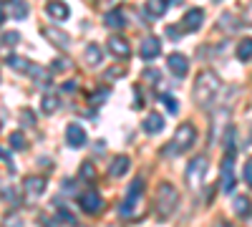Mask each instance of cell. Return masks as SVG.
I'll use <instances>...</instances> for the list:
<instances>
[{"instance_id": "277c9868", "label": "cell", "mask_w": 252, "mask_h": 227, "mask_svg": "<svg viewBox=\"0 0 252 227\" xmlns=\"http://www.w3.org/2000/svg\"><path fill=\"white\" fill-rule=\"evenodd\" d=\"M141 192H144V179L139 177V179L131 182V187H129V192H126L124 202L119 204V215L121 217H131L136 212V204L141 202Z\"/></svg>"}, {"instance_id": "d6986e66", "label": "cell", "mask_w": 252, "mask_h": 227, "mask_svg": "<svg viewBox=\"0 0 252 227\" xmlns=\"http://www.w3.org/2000/svg\"><path fill=\"white\" fill-rule=\"evenodd\" d=\"M129 157H116L114 162H111V167H109V174L111 177H121V174H126L129 172Z\"/></svg>"}, {"instance_id": "8d00e7d4", "label": "cell", "mask_w": 252, "mask_h": 227, "mask_svg": "<svg viewBox=\"0 0 252 227\" xmlns=\"http://www.w3.org/2000/svg\"><path fill=\"white\" fill-rule=\"evenodd\" d=\"M3 23H5V13H3V10H0V26H3Z\"/></svg>"}, {"instance_id": "9a60e30c", "label": "cell", "mask_w": 252, "mask_h": 227, "mask_svg": "<svg viewBox=\"0 0 252 227\" xmlns=\"http://www.w3.org/2000/svg\"><path fill=\"white\" fill-rule=\"evenodd\" d=\"M83 56H86V64L89 66H101L103 64V51L98 43H89L86 51H83Z\"/></svg>"}, {"instance_id": "d6a6232c", "label": "cell", "mask_w": 252, "mask_h": 227, "mask_svg": "<svg viewBox=\"0 0 252 227\" xmlns=\"http://www.w3.org/2000/svg\"><path fill=\"white\" fill-rule=\"evenodd\" d=\"M68 68V61L66 58H56L53 61V71H66Z\"/></svg>"}, {"instance_id": "30bf717a", "label": "cell", "mask_w": 252, "mask_h": 227, "mask_svg": "<svg viewBox=\"0 0 252 227\" xmlns=\"http://www.w3.org/2000/svg\"><path fill=\"white\" fill-rule=\"evenodd\" d=\"M182 31H187V33H194V31H199L202 28V23H204V13L199 10V8H192V10H187L184 13V18H182Z\"/></svg>"}, {"instance_id": "8992f818", "label": "cell", "mask_w": 252, "mask_h": 227, "mask_svg": "<svg viewBox=\"0 0 252 227\" xmlns=\"http://www.w3.org/2000/svg\"><path fill=\"white\" fill-rule=\"evenodd\" d=\"M235 190V149H227V157L222 162V192Z\"/></svg>"}, {"instance_id": "ba28073f", "label": "cell", "mask_w": 252, "mask_h": 227, "mask_svg": "<svg viewBox=\"0 0 252 227\" xmlns=\"http://www.w3.org/2000/svg\"><path fill=\"white\" fill-rule=\"evenodd\" d=\"M78 204H81L83 212L96 215V212H101V207H103V199H101V195H98L96 190H89V192H83V195L78 197Z\"/></svg>"}, {"instance_id": "2e32d148", "label": "cell", "mask_w": 252, "mask_h": 227, "mask_svg": "<svg viewBox=\"0 0 252 227\" xmlns=\"http://www.w3.org/2000/svg\"><path fill=\"white\" fill-rule=\"evenodd\" d=\"M141 127H144L146 134H159L164 129V119H161V114H149V116L144 119Z\"/></svg>"}, {"instance_id": "1f68e13d", "label": "cell", "mask_w": 252, "mask_h": 227, "mask_svg": "<svg viewBox=\"0 0 252 227\" xmlns=\"http://www.w3.org/2000/svg\"><path fill=\"white\" fill-rule=\"evenodd\" d=\"M0 159H3V162L8 164V172L13 174V172H15V167H13V159H10V154H8L5 149H0Z\"/></svg>"}, {"instance_id": "4dcf8cb0", "label": "cell", "mask_w": 252, "mask_h": 227, "mask_svg": "<svg viewBox=\"0 0 252 227\" xmlns=\"http://www.w3.org/2000/svg\"><path fill=\"white\" fill-rule=\"evenodd\" d=\"M242 177H245V182L250 184V187H252V159L245 164V169H242Z\"/></svg>"}, {"instance_id": "d590c367", "label": "cell", "mask_w": 252, "mask_h": 227, "mask_svg": "<svg viewBox=\"0 0 252 227\" xmlns=\"http://www.w3.org/2000/svg\"><path fill=\"white\" fill-rule=\"evenodd\" d=\"M63 89H66V91H73V89H76V81H68V84L63 86Z\"/></svg>"}, {"instance_id": "e0dca14e", "label": "cell", "mask_w": 252, "mask_h": 227, "mask_svg": "<svg viewBox=\"0 0 252 227\" xmlns=\"http://www.w3.org/2000/svg\"><path fill=\"white\" fill-rule=\"evenodd\" d=\"M146 13H149L152 18H161L166 13V8H169V0H146Z\"/></svg>"}, {"instance_id": "d4e9b609", "label": "cell", "mask_w": 252, "mask_h": 227, "mask_svg": "<svg viewBox=\"0 0 252 227\" xmlns=\"http://www.w3.org/2000/svg\"><path fill=\"white\" fill-rule=\"evenodd\" d=\"M8 141H10V149H13V152H23V149L28 147V144H26V136L20 134V131H13V134L8 136Z\"/></svg>"}, {"instance_id": "e575fe53", "label": "cell", "mask_w": 252, "mask_h": 227, "mask_svg": "<svg viewBox=\"0 0 252 227\" xmlns=\"http://www.w3.org/2000/svg\"><path fill=\"white\" fill-rule=\"evenodd\" d=\"M242 23H247V26H252V3L242 10Z\"/></svg>"}, {"instance_id": "ac0fdd59", "label": "cell", "mask_w": 252, "mask_h": 227, "mask_svg": "<svg viewBox=\"0 0 252 227\" xmlns=\"http://www.w3.org/2000/svg\"><path fill=\"white\" fill-rule=\"evenodd\" d=\"M23 187H26V192H31V195L38 197V195L46 192V179H43V177H26Z\"/></svg>"}, {"instance_id": "74e56055", "label": "cell", "mask_w": 252, "mask_h": 227, "mask_svg": "<svg viewBox=\"0 0 252 227\" xmlns=\"http://www.w3.org/2000/svg\"><path fill=\"white\" fill-rule=\"evenodd\" d=\"M169 3H174V5H179V3H184V0H169Z\"/></svg>"}, {"instance_id": "ffe728a7", "label": "cell", "mask_w": 252, "mask_h": 227, "mask_svg": "<svg viewBox=\"0 0 252 227\" xmlns=\"http://www.w3.org/2000/svg\"><path fill=\"white\" fill-rule=\"evenodd\" d=\"M103 23H106L109 28H124V26H126V18H124V13L116 8V10H109L106 15H103Z\"/></svg>"}, {"instance_id": "6da1fadb", "label": "cell", "mask_w": 252, "mask_h": 227, "mask_svg": "<svg viewBox=\"0 0 252 227\" xmlns=\"http://www.w3.org/2000/svg\"><path fill=\"white\" fill-rule=\"evenodd\" d=\"M220 89H222V84H220V76H217L215 71H202V73L197 76V81H194V91H192V96H194V104L207 109V106H209V104H212V101L217 98Z\"/></svg>"}, {"instance_id": "5b68a950", "label": "cell", "mask_w": 252, "mask_h": 227, "mask_svg": "<svg viewBox=\"0 0 252 227\" xmlns=\"http://www.w3.org/2000/svg\"><path fill=\"white\" fill-rule=\"evenodd\" d=\"M204 174H207V157H194L187 167V184L192 190H197L204 182Z\"/></svg>"}, {"instance_id": "4fadbf2b", "label": "cell", "mask_w": 252, "mask_h": 227, "mask_svg": "<svg viewBox=\"0 0 252 227\" xmlns=\"http://www.w3.org/2000/svg\"><path fill=\"white\" fill-rule=\"evenodd\" d=\"M109 51H111L116 58H129L131 46H129V40H126V38H121V35H111V38H109Z\"/></svg>"}, {"instance_id": "83f0119b", "label": "cell", "mask_w": 252, "mask_h": 227, "mask_svg": "<svg viewBox=\"0 0 252 227\" xmlns=\"http://www.w3.org/2000/svg\"><path fill=\"white\" fill-rule=\"evenodd\" d=\"M0 43H3V46H15V43H20V33H18V31H8V33H3Z\"/></svg>"}, {"instance_id": "8fae6325", "label": "cell", "mask_w": 252, "mask_h": 227, "mask_svg": "<svg viewBox=\"0 0 252 227\" xmlns=\"http://www.w3.org/2000/svg\"><path fill=\"white\" fill-rule=\"evenodd\" d=\"M139 53H141V58H144V61H152V58H157V56L161 53V40H159V38H154V35L144 38V40H141V48H139Z\"/></svg>"}, {"instance_id": "836d02e7", "label": "cell", "mask_w": 252, "mask_h": 227, "mask_svg": "<svg viewBox=\"0 0 252 227\" xmlns=\"http://www.w3.org/2000/svg\"><path fill=\"white\" fill-rule=\"evenodd\" d=\"M20 116H23V121H26V127H33V124H35V116L28 111V109H23V111H20Z\"/></svg>"}, {"instance_id": "f546056e", "label": "cell", "mask_w": 252, "mask_h": 227, "mask_svg": "<svg viewBox=\"0 0 252 227\" xmlns=\"http://www.w3.org/2000/svg\"><path fill=\"white\" fill-rule=\"evenodd\" d=\"M81 177H83V179H89V182H94V177H96V169H94V164H91V162H86V164L81 167Z\"/></svg>"}, {"instance_id": "4316f807", "label": "cell", "mask_w": 252, "mask_h": 227, "mask_svg": "<svg viewBox=\"0 0 252 227\" xmlns=\"http://www.w3.org/2000/svg\"><path fill=\"white\" fill-rule=\"evenodd\" d=\"M161 104L166 106V111H169V114H177V111H179L177 98H174V96H169V94H161Z\"/></svg>"}, {"instance_id": "3957f363", "label": "cell", "mask_w": 252, "mask_h": 227, "mask_svg": "<svg viewBox=\"0 0 252 227\" xmlns=\"http://www.w3.org/2000/svg\"><path fill=\"white\" fill-rule=\"evenodd\" d=\"M194 139H197V129L192 127V124H182V127L177 129V134H174V139L169 141V147L164 149V154L172 157V154H179V152L192 149Z\"/></svg>"}, {"instance_id": "603a6c76", "label": "cell", "mask_w": 252, "mask_h": 227, "mask_svg": "<svg viewBox=\"0 0 252 227\" xmlns=\"http://www.w3.org/2000/svg\"><path fill=\"white\" fill-rule=\"evenodd\" d=\"M237 58H240V61H250V58H252V38H242V40H240Z\"/></svg>"}, {"instance_id": "7402d4cb", "label": "cell", "mask_w": 252, "mask_h": 227, "mask_svg": "<svg viewBox=\"0 0 252 227\" xmlns=\"http://www.w3.org/2000/svg\"><path fill=\"white\" fill-rule=\"evenodd\" d=\"M58 96L56 94H46L43 96V101H40V111H43V114H53L56 109H58Z\"/></svg>"}, {"instance_id": "52a82bcc", "label": "cell", "mask_w": 252, "mask_h": 227, "mask_svg": "<svg viewBox=\"0 0 252 227\" xmlns=\"http://www.w3.org/2000/svg\"><path fill=\"white\" fill-rule=\"evenodd\" d=\"M40 35H43L48 43L58 46V48H68L71 46V35L68 33H63L61 28H53V26H43L40 28Z\"/></svg>"}, {"instance_id": "44dd1931", "label": "cell", "mask_w": 252, "mask_h": 227, "mask_svg": "<svg viewBox=\"0 0 252 227\" xmlns=\"http://www.w3.org/2000/svg\"><path fill=\"white\" fill-rule=\"evenodd\" d=\"M8 66L13 71H23V73H31L33 71V64L28 58H20V56H8Z\"/></svg>"}, {"instance_id": "484cf974", "label": "cell", "mask_w": 252, "mask_h": 227, "mask_svg": "<svg viewBox=\"0 0 252 227\" xmlns=\"http://www.w3.org/2000/svg\"><path fill=\"white\" fill-rule=\"evenodd\" d=\"M250 210H252V207H250V199H247V197H237V199H235V212H237V215L247 217Z\"/></svg>"}, {"instance_id": "f35d334b", "label": "cell", "mask_w": 252, "mask_h": 227, "mask_svg": "<svg viewBox=\"0 0 252 227\" xmlns=\"http://www.w3.org/2000/svg\"><path fill=\"white\" fill-rule=\"evenodd\" d=\"M0 3H10V0H0Z\"/></svg>"}, {"instance_id": "cb8c5ba5", "label": "cell", "mask_w": 252, "mask_h": 227, "mask_svg": "<svg viewBox=\"0 0 252 227\" xmlns=\"http://www.w3.org/2000/svg\"><path fill=\"white\" fill-rule=\"evenodd\" d=\"M56 220L58 222H66V225H76V217L63 207V202H56Z\"/></svg>"}, {"instance_id": "f1b7e54d", "label": "cell", "mask_w": 252, "mask_h": 227, "mask_svg": "<svg viewBox=\"0 0 252 227\" xmlns=\"http://www.w3.org/2000/svg\"><path fill=\"white\" fill-rule=\"evenodd\" d=\"M26 15H28V5L23 3V0H18V3L13 5V18L20 20V18H26Z\"/></svg>"}, {"instance_id": "7a4b0ae2", "label": "cell", "mask_w": 252, "mask_h": 227, "mask_svg": "<svg viewBox=\"0 0 252 227\" xmlns=\"http://www.w3.org/2000/svg\"><path fill=\"white\" fill-rule=\"evenodd\" d=\"M177 204H179V192H177L174 184H169V182L159 184V190H157V212H159V217H164V220L172 217Z\"/></svg>"}, {"instance_id": "9c48e42d", "label": "cell", "mask_w": 252, "mask_h": 227, "mask_svg": "<svg viewBox=\"0 0 252 227\" xmlns=\"http://www.w3.org/2000/svg\"><path fill=\"white\" fill-rule=\"evenodd\" d=\"M86 141H89L86 129H83L81 124H68V127H66V144H68V147L81 149V147H86Z\"/></svg>"}, {"instance_id": "5bb4252c", "label": "cell", "mask_w": 252, "mask_h": 227, "mask_svg": "<svg viewBox=\"0 0 252 227\" xmlns=\"http://www.w3.org/2000/svg\"><path fill=\"white\" fill-rule=\"evenodd\" d=\"M46 13H48L53 20H66V18L71 15L68 5L63 3V0H48V3H46Z\"/></svg>"}, {"instance_id": "7c38bea8", "label": "cell", "mask_w": 252, "mask_h": 227, "mask_svg": "<svg viewBox=\"0 0 252 227\" xmlns=\"http://www.w3.org/2000/svg\"><path fill=\"white\" fill-rule=\"evenodd\" d=\"M166 66H169V71H172L177 78H184L187 71H189V61H187V56H182V53H172L169 58H166Z\"/></svg>"}]
</instances>
